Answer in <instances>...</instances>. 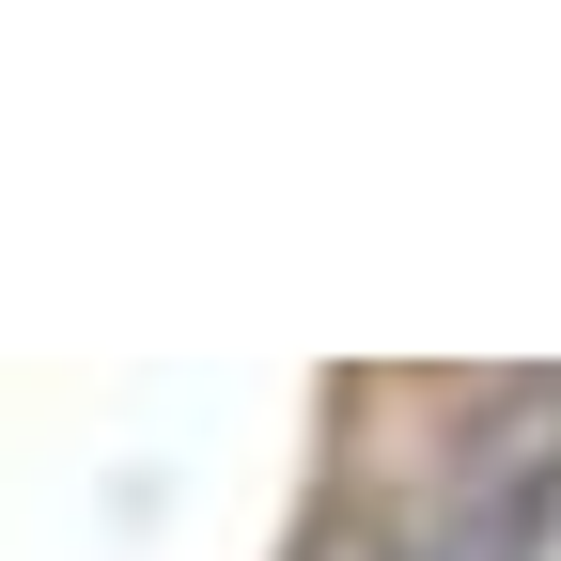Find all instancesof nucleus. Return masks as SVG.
Masks as SVG:
<instances>
[{"instance_id": "nucleus-1", "label": "nucleus", "mask_w": 561, "mask_h": 561, "mask_svg": "<svg viewBox=\"0 0 561 561\" xmlns=\"http://www.w3.org/2000/svg\"><path fill=\"white\" fill-rule=\"evenodd\" d=\"M546 530H561V375H500L468 390L375 561H546Z\"/></svg>"}]
</instances>
